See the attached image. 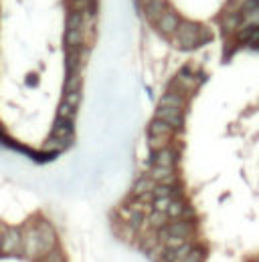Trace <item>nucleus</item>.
<instances>
[{"label": "nucleus", "mask_w": 259, "mask_h": 262, "mask_svg": "<svg viewBox=\"0 0 259 262\" xmlns=\"http://www.w3.org/2000/svg\"><path fill=\"white\" fill-rule=\"evenodd\" d=\"M201 42H205V40L201 36L199 24H195V22H180V26L176 30V45L180 49H195Z\"/></svg>", "instance_id": "f257e3e1"}, {"label": "nucleus", "mask_w": 259, "mask_h": 262, "mask_svg": "<svg viewBox=\"0 0 259 262\" xmlns=\"http://www.w3.org/2000/svg\"><path fill=\"white\" fill-rule=\"evenodd\" d=\"M156 24H158V30H160L162 34H174V32L178 30V26H180V20H178V16H176L172 10H166L164 16H162Z\"/></svg>", "instance_id": "f03ea898"}, {"label": "nucleus", "mask_w": 259, "mask_h": 262, "mask_svg": "<svg viewBox=\"0 0 259 262\" xmlns=\"http://www.w3.org/2000/svg\"><path fill=\"white\" fill-rule=\"evenodd\" d=\"M156 117H158V119H162V121H166L170 127H180V125H182L180 109H172V107H158Z\"/></svg>", "instance_id": "7ed1b4c3"}, {"label": "nucleus", "mask_w": 259, "mask_h": 262, "mask_svg": "<svg viewBox=\"0 0 259 262\" xmlns=\"http://www.w3.org/2000/svg\"><path fill=\"white\" fill-rule=\"evenodd\" d=\"M164 0H150L146 2V8H144V14L150 22H158L162 16H164Z\"/></svg>", "instance_id": "20e7f679"}, {"label": "nucleus", "mask_w": 259, "mask_h": 262, "mask_svg": "<svg viewBox=\"0 0 259 262\" xmlns=\"http://www.w3.org/2000/svg\"><path fill=\"white\" fill-rule=\"evenodd\" d=\"M182 97H178L176 93H166L162 99H160V107H172V109H180L182 107Z\"/></svg>", "instance_id": "39448f33"}, {"label": "nucleus", "mask_w": 259, "mask_h": 262, "mask_svg": "<svg viewBox=\"0 0 259 262\" xmlns=\"http://www.w3.org/2000/svg\"><path fill=\"white\" fill-rule=\"evenodd\" d=\"M81 89V75L79 73H69L65 79V93H73Z\"/></svg>", "instance_id": "423d86ee"}, {"label": "nucleus", "mask_w": 259, "mask_h": 262, "mask_svg": "<svg viewBox=\"0 0 259 262\" xmlns=\"http://www.w3.org/2000/svg\"><path fill=\"white\" fill-rule=\"evenodd\" d=\"M83 26V14L81 12H71L69 18H67V30H81Z\"/></svg>", "instance_id": "0eeeda50"}, {"label": "nucleus", "mask_w": 259, "mask_h": 262, "mask_svg": "<svg viewBox=\"0 0 259 262\" xmlns=\"http://www.w3.org/2000/svg\"><path fill=\"white\" fill-rule=\"evenodd\" d=\"M81 42H83V34H81V30H67V34H65V45L67 47H81Z\"/></svg>", "instance_id": "6e6552de"}, {"label": "nucleus", "mask_w": 259, "mask_h": 262, "mask_svg": "<svg viewBox=\"0 0 259 262\" xmlns=\"http://www.w3.org/2000/svg\"><path fill=\"white\" fill-rule=\"evenodd\" d=\"M172 127L166 123V121H160V119H156V121H152V125H150V133L152 135H166V133H170Z\"/></svg>", "instance_id": "1a4fd4ad"}, {"label": "nucleus", "mask_w": 259, "mask_h": 262, "mask_svg": "<svg viewBox=\"0 0 259 262\" xmlns=\"http://www.w3.org/2000/svg\"><path fill=\"white\" fill-rule=\"evenodd\" d=\"M239 22H241V18H239V16L229 14V16L225 18V22H223V28H225L227 32H231V30H235V28L239 26Z\"/></svg>", "instance_id": "9d476101"}, {"label": "nucleus", "mask_w": 259, "mask_h": 262, "mask_svg": "<svg viewBox=\"0 0 259 262\" xmlns=\"http://www.w3.org/2000/svg\"><path fill=\"white\" fill-rule=\"evenodd\" d=\"M63 103L71 105V107H77L81 103V91H73V93H65V99Z\"/></svg>", "instance_id": "9b49d317"}, {"label": "nucleus", "mask_w": 259, "mask_h": 262, "mask_svg": "<svg viewBox=\"0 0 259 262\" xmlns=\"http://www.w3.org/2000/svg\"><path fill=\"white\" fill-rule=\"evenodd\" d=\"M75 115V107H71V105H67V103H61V107H59V117L63 119V117H67V119H71Z\"/></svg>", "instance_id": "f8f14e48"}, {"label": "nucleus", "mask_w": 259, "mask_h": 262, "mask_svg": "<svg viewBox=\"0 0 259 262\" xmlns=\"http://www.w3.org/2000/svg\"><path fill=\"white\" fill-rule=\"evenodd\" d=\"M144 2H150V0H144Z\"/></svg>", "instance_id": "ddd939ff"}]
</instances>
